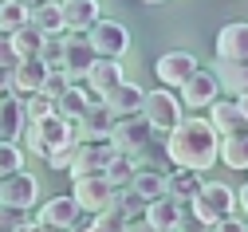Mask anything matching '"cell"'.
Segmentation results:
<instances>
[{
    "label": "cell",
    "mask_w": 248,
    "mask_h": 232,
    "mask_svg": "<svg viewBox=\"0 0 248 232\" xmlns=\"http://www.w3.org/2000/svg\"><path fill=\"white\" fill-rule=\"evenodd\" d=\"M217 130L205 118H181L170 134H166V157L177 165V170H197L205 173L217 161Z\"/></svg>",
    "instance_id": "6da1fadb"
},
{
    "label": "cell",
    "mask_w": 248,
    "mask_h": 232,
    "mask_svg": "<svg viewBox=\"0 0 248 232\" xmlns=\"http://www.w3.org/2000/svg\"><path fill=\"white\" fill-rule=\"evenodd\" d=\"M189 205H193V220H197L201 228H213L217 220H225V217L232 213L236 197H232V189L221 185V181H201V189L189 197Z\"/></svg>",
    "instance_id": "7a4b0ae2"
},
{
    "label": "cell",
    "mask_w": 248,
    "mask_h": 232,
    "mask_svg": "<svg viewBox=\"0 0 248 232\" xmlns=\"http://www.w3.org/2000/svg\"><path fill=\"white\" fill-rule=\"evenodd\" d=\"M20 138L28 142V150L40 154V157H47L55 146H63V142H75V138H71V122H67V118H59V114H47V118L28 122Z\"/></svg>",
    "instance_id": "3957f363"
},
{
    "label": "cell",
    "mask_w": 248,
    "mask_h": 232,
    "mask_svg": "<svg viewBox=\"0 0 248 232\" xmlns=\"http://www.w3.org/2000/svg\"><path fill=\"white\" fill-rule=\"evenodd\" d=\"M138 114L146 118L150 130H162V134H170V130L185 118V110H181V103L173 98V91H146Z\"/></svg>",
    "instance_id": "277c9868"
},
{
    "label": "cell",
    "mask_w": 248,
    "mask_h": 232,
    "mask_svg": "<svg viewBox=\"0 0 248 232\" xmlns=\"http://www.w3.org/2000/svg\"><path fill=\"white\" fill-rule=\"evenodd\" d=\"M87 44H91V51H95L99 59H122L126 55V47H130V31L122 28V24H114V20H95L87 31Z\"/></svg>",
    "instance_id": "5b68a950"
},
{
    "label": "cell",
    "mask_w": 248,
    "mask_h": 232,
    "mask_svg": "<svg viewBox=\"0 0 248 232\" xmlns=\"http://www.w3.org/2000/svg\"><path fill=\"white\" fill-rule=\"evenodd\" d=\"M110 193H114V185H110L103 173H83V177H71V201L79 205V213L99 217V213L110 205Z\"/></svg>",
    "instance_id": "8992f818"
},
{
    "label": "cell",
    "mask_w": 248,
    "mask_h": 232,
    "mask_svg": "<svg viewBox=\"0 0 248 232\" xmlns=\"http://www.w3.org/2000/svg\"><path fill=\"white\" fill-rule=\"evenodd\" d=\"M36 201H40V181H36L32 173L16 170V173H4V177H0V205H4V209L24 213V209H32Z\"/></svg>",
    "instance_id": "52a82bcc"
},
{
    "label": "cell",
    "mask_w": 248,
    "mask_h": 232,
    "mask_svg": "<svg viewBox=\"0 0 248 232\" xmlns=\"http://www.w3.org/2000/svg\"><path fill=\"white\" fill-rule=\"evenodd\" d=\"M150 134L154 130L146 126V118H114V126H110V150L114 154H138V150H146V142H150Z\"/></svg>",
    "instance_id": "ba28073f"
},
{
    "label": "cell",
    "mask_w": 248,
    "mask_h": 232,
    "mask_svg": "<svg viewBox=\"0 0 248 232\" xmlns=\"http://www.w3.org/2000/svg\"><path fill=\"white\" fill-rule=\"evenodd\" d=\"M110 126H114L110 110H107L103 103H95V107H87V114H83L79 122H71V138L83 142V146H99V142L110 138Z\"/></svg>",
    "instance_id": "9c48e42d"
},
{
    "label": "cell",
    "mask_w": 248,
    "mask_h": 232,
    "mask_svg": "<svg viewBox=\"0 0 248 232\" xmlns=\"http://www.w3.org/2000/svg\"><path fill=\"white\" fill-rule=\"evenodd\" d=\"M213 130H217V138H225V134H236V130H244L248 122V110H244V98H217V103H209V118H205Z\"/></svg>",
    "instance_id": "30bf717a"
},
{
    "label": "cell",
    "mask_w": 248,
    "mask_h": 232,
    "mask_svg": "<svg viewBox=\"0 0 248 232\" xmlns=\"http://www.w3.org/2000/svg\"><path fill=\"white\" fill-rule=\"evenodd\" d=\"M217 94H221V87H217V79H213V71H193L189 79L181 83V98L177 103L181 107H193V110H205L209 103H217Z\"/></svg>",
    "instance_id": "8fae6325"
},
{
    "label": "cell",
    "mask_w": 248,
    "mask_h": 232,
    "mask_svg": "<svg viewBox=\"0 0 248 232\" xmlns=\"http://www.w3.org/2000/svg\"><path fill=\"white\" fill-rule=\"evenodd\" d=\"M91 63H95V51H91L87 36L83 31H63V59H59V67H63L71 79H83Z\"/></svg>",
    "instance_id": "7c38bea8"
},
{
    "label": "cell",
    "mask_w": 248,
    "mask_h": 232,
    "mask_svg": "<svg viewBox=\"0 0 248 232\" xmlns=\"http://www.w3.org/2000/svg\"><path fill=\"white\" fill-rule=\"evenodd\" d=\"M44 75H47V63L44 59H20L16 67L8 71V94H16V98L36 94L40 83H44Z\"/></svg>",
    "instance_id": "4fadbf2b"
},
{
    "label": "cell",
    "mask_w": 248,
    "mask_h": 232,
    "mask_svg": "<svg viewBox=\"0 0 248 232\" xmlns=\"http://www.w3.org/2000/svg\"><path fill=\"white\" fill-rule=\"evenodd\" d=\"M217 59L248 63V24L244 20H232V24L221 28V36H217Z\"/></svg>",
    "instance_id": "5bb4252c"
},
{
    "label": "cell",
    "mask_w": 248,
    "mask_h": 232,
    "mask_svg": "<svg viewBox=\"0 0 248 232\" xmlns=\"http://www.w3.org/2000/svg\"><path fill=\"white\" fill-rule=\"evenodd\" d=\"M193 71H197V59L189 51H166L158 63H154V75L162 79V87H181Z\"/></svg>",
    "instance_id": "9a60e30c"
},
{
    "label": "cell",
    "mask_w": 248,
    "mask_h": 232,
    "mask_svg": "<svg viewBox=\"0 0 248 232\" xmlns=\"http://www.w3.org/2000/svg\"><path fill=\"white\" fill-rule=\"evenodd\" d=\"M36 220L44 228H55V232H71L79 224V205L71 201V197H51V201L36 213Z\"/></svg>",
    "instance_id": "2e32d148"
},
{
    "label": "cell",
    "mask_w": 248,
    "mask_h": 232,
    "mask_svg": "<svg viewBox=\"0 0 248 232\" xmlns=\"http://www.w3.org/2000/svg\"><path fill=\"white\" fill-rule=\"evenodd\" d=\"M103 107L110 110V118H130V114H138V110H142V87H134V83L122 79L118 87H110V91L103 94Z\"/></svg>",
    "instance_id": "e0dca14e"
},
{
    "label": "cell",
    "mask_w": 248,
    "mask_h": 232,
    "mask_svg": "<svg viewBox=\"0 0 248 232\" xmlns=\"http://www.w3.org/2000/svg\"><path fill=\"white\" fill-rule=\"evenodd\" d=\"M107 161H110V146H107V142H99V146H83V142H75V154H71L67 173H71V177L103 173V170H107Z\"/></svg>",
    "instance_id": "ac0fdd59"
},
{
    "label": "cell",
    "mask_w": 248,
    "mask_h": 232,
    "mask_svg": "<svg viewBox=\"0 0 248 232\" xmlns=\"http://www.w3.org/2000/svg\"><path fill=\"white\" fill-rule=\"evenodd\" d=\"M24 126H28L24 98H16V94L4 91V94H0V142H20Z\"/></svg>",
    "instance_id": "d6986e66"
},
{
    "label": "cell",
    "mask_w": 248,
    "mask_h": 232,
    "mask_svg": "<svg viewBox=\"0 0 248 232\" xmlns=\"http://www.w3.org/2000/svg\"><path fill=\"white\" fill-rule=\"evenodd\" d=\"M83 79H87V87H91V91L103 98L110 87H118L122 79H126V71H122V59H99V55H95V63L87 67V75H83Z\"/></svg>",
    "instance_id": "ffe728a7"
},
{
    "label": "cell",
    "mask_w": 248,
    "mask_h": 232,
    "mask_svg": "<svg viewBox=\"0 0 248 232\" xmlns=\"http://www.w3.org/2000/svg\"><path fill=\"white\" fill-rule=\"evenodd\" d=\"M142 217H146V224H150L154 232H177V228H181V205L173 201L170 193L158 197V201H150Z\"/></svg>",
    "instance_id": "44dd1931"
},
{
    "label": "cell",
    "mask_w": 248,
    "mask_h": 232,
    "mask_svg": "<svg viewBox=\"0 0 248 232\" xmlns=\"http://www.w3.org/2000/svg\"><path fill=\"white\" fill-rule=\"evenodd\" d=\"M63 12V31H87L99 20V0H59Z\"/></svg>",
    "instance_id": "7402d4cb"
},
{
    "label": "cell",
    "mask_w": 248,
    "mask_h": 232,
    "mask_svg": "<svg viewBox=\"0 0 248 232\" xmlns=\"http://www.w3.org/2000/svg\"><path fill=\"white\" fill-rule=\"evenodd\" d=\"M213 79H217L221 91H232V98H244L248 94V63H225V59H217Z\"/></svg>",
    "instance_id": "603a6c76"
},
{
    "label": "cell",
    "mask_w": 248,
    "mask_h": 232,
    "mask_svg": "<svg viewBox=\"0 0 248 232\" xmlns=\"http://www.w3.org/2000/svg\"><path fill=\"white\" fill-rule=\"evenodd\" d=\"M28 24L40 28L44 36H63V12H59V0H40V4L28 8Z\"/></svg>",
    "instance_id": "cb8c5ba5"
},
{
    "label": "cell",
    "mask_w": 248,
    "mask_h": 232,
    "mask_svg": "<svg viewBox=\"0 0 248 232\" xmlns=\"http://www.w3.org/2000/svg\"><path fill=\"white\" fill-rule=\"evenodd\" d=\"M217 161H225L229 170H244L248 165V134L236 130V134H225L217 142Z\"/></svg>",
    "instance_id": "d4e9b609"
},
{
    "label": "cell",
    "mask_w": 248,
    "mask_h": 232,
    "mask_svg": "<svg viewBox=\"0 0 248 232\" xmlns=\"http://www.w3.org/2000/svg\"><path fill=\"white\" fill-rule=\"evenodd\" d=\"M134 173H138V157H134V154H114V150H110V161H107L103 177H107L114 189H126V185L134 181Z\"/></svg>",
    "instance_id": "484cf974"
},
{
    "label": "cell",
    "mask_w": 248,
    "mask_h": 232,
    "mask_svg": "<svg viewBox=\"0 0 248 232\" xmlns=\"http://www.w3.org/2000/svg\"><path fill=\"white\" fill-rule=\"evenodd\" d=\"M122 224H130V220H138L142 213H146V201H142V197L134 193V189H114L110 193V205H107Z\"/></svg>",
    "instance_id": "4316f807"
},
{
    "label": "cell",
    "mask_w": 248,
    "mask_h": 232,
    "mask_svg": "<svg viewBox=\"0 0 248 232\" xmlns=\"http://www.w3.org/2000/svg\"><path fill=\"white\" fill-rule=\"evenodd\" d=\"M201 181H205V173H197V170H177V165H173V173L166 177V193L173 197V201H189V197L201 189Z\"/></svg>",
    "instance_id": "83f0119b"
},
{
    "label": "cell",
    "mask_w": 248,
    "mask_h": 232,
    "mask_svg": "<svg viewBox=\"0 0 248 232\" xmlns=\"http://www.w3.org/2000/svg\"><path fill=\"white\" fill-rule=\"evenodd\" d=\"M8 40H12L16 59H40V47H44V31H40V28H32V24H20Z\"/></svg>",
    "instance_id": "f1b7e54d"
},
{
    "label": "cell",
    "mask_w": 248,
    "mask_h": 232,
    "mask_svg": "<svg viewBox=\"0 0 248 232\" xmlns=\"http://www.w3.org/2000/svg\"><path fill=\"white\" fill-rule=\"evenodd\" d=\"M87 107H91V98H87V91L75 87V83L55 98V114H59V118H67V122H79V118L87 114Z\"/></svg>",
    "instance_id": "f546056e"
},
{
    "label": "cell",
    "mask_w": 248,
    "mask_h": 232,
    "mask_svg": "<svg viewBox=\"0 0 248 232\" xmlns=\"http://www.w3.org/2000/svg\"><path fill=\"white\" fill-rule=\"evenodd\" d=\"M126 189H134L142 201L150 205V201H158V197H166V173H158V170H142V165H138V173H134V181H130Z\"/></svg>",
    "instance_id": "4dcf8cb0"
},
{
    "label": "cell",
    "mask_w": 248,
    "mask_h": 232,
    "mask_svg": "<svg viewBox=\"0 0 248 232\" xmlns=\"http://www.w3.org/2000/svg\"><path fill=\"white\" fill-rule=\"evenodd\" d=\"M20 24H28V4H20V0H0V31L12 36Z\"/></svg>",
    "instance_id": "1f68e13d"
},
{
    "label": "cell",
    "mask_w": 248,
    "mask_h": 232,
    "mask_svg": "<svg viewBox=\"0 0 248 232\" xmlns=\"http://www.w3.org/2000/svg\"><path fill=\"white\" fill-rule=\"evenodd\" d=\"M75 79L63 71V67H47V75H44V83H40V94H47V98H59L67 87H71Z\"/></svg>",
    "instance_id": "d6a6232c"
},
{
    "label": "cell",
    "mask_w": 248,
    "mask_h": 232,
    "mask_svg": "<svg viewBox=\"0 0 248 232\" xmlns=\"http://www.w3.org/2000/svg\"><path fill=\"white\" fill-rule=\"evenodd\" d=\"M24 114H28V122H36V118H47V114H55V98H47V94H28L24 98Z\"/></svg>",
    "instance_id": "836d02e7"
},
{
    "label": "cell",
    "mask_w": 248,
    "mask_h": 232,
    "mask_svg": "<svg viewBox=\"0 0 248 232\" xmlns=\"http://www.w3.org/2000/svg\"><path fill=\"white\" fill-rule=\"evenodd\" d=\"M16 170H24V150L16 142H0V177L16 173Z\"/></svg>",
    "instance_id": "e575fe53"
},
{
    "label": "cell",
    "mask_w": 248,
    "mask_h": 232,
    "mask_svg": "<svg viewBox=\"0 0 248 232\" xmlns=\"http://www.w3.org/2000/svg\"><path fill=\"white\" fill-rule=\"evenodd\" d=\"M40 59L47 63V67H59V59H63V36H44Z\"/></svg>",
    "instance_id": "d590c367"
},
{
    "label": "cell",
    "mask_w": 248,
    "mask_h": 232,
    "mask_svg": "<svg viewBox=\"0 0 248 232\" xmlns=\"http://www.w3.org/2000/svg\"><path fill=\"white\" fill-rule=\"evenodd\" d=\"M71 154H75V142H63V146H55L44 161H47V170H67V165H71Z\"/></svg>",
    "instance_id": "8d00e7d4"
},
{
    "label": "cell",
    "mask_w": 248,
    "mask_h": 232,
    "mask_svg": "<svg viewBox=\"0 0 248 232\" xmlns=\"http://www.w3.org/2000/svg\"><path fill=\"white\" fill-rule=\"evenodd\" d=\"M16 63H20V59H16V51H12V40L0 31V71H12Z\"/></svg>",
    "instance_id": "74e56055"
},
{
    "label": "cell",
    "mask_w": 248,
    "mask_h": 232,
    "mask_svg": "<svg viewBox=\"0 0 248 232\" xmlns=\"http://www.w3.org/2000/svg\"><path fill=\"white\" fill-rule=\"evenodd\" d=\"M209 232H248V228H244V220H240V217H225V220H217Z\"/></svg>",
    "instance_id": "f35d334b"
},
{
    "label": "cell",
    "mask_w": 248,
    "mask_h": 232,
    "mask_svg": "<svg viewBox=\"0 0 248 232\" xmlns=\"http://www.w3.org/2000/svg\"><path fill=\"white\" fill-rule=\"evenodd\" d=\"M12 232H55V228H44L40 220H28V217H24V220H20V224H16Z\"/></svg>",
    "instance_id": "ab89813d"
},
{
    "label": "cell",
    "mask_w": 248,
    "mask_h": 232,
    "mask_svg": "<svg viewBox=\"0 0 248 232\" xmlns=\"http://www.w3.org/2000/svg\"><path fill=\"white\" fill-rule=\"evenodd\" d=\"M75 232H110L103 220H91V224H83V228H75Z\"/></svg>",
    "instance_id": "60d3db41"
},
{
    "label": "cell",
    "mask_w": 248,
    "mask_h": 232,
    "mask_svg": "<svg viewBox=\"0 0 248 232\" xmlns=\"http://www.w3.org/2000/svg\"><path fill=\"white\" fill-rule=\"evenodd\" d=\"M8 91V71H0V94Z\"/></svg>",
    "instance_id": "b9f144b4"
},
{
    "label": "cell",
    "mask_w": 248,
    "mask_h": 232,
    "mask_svg": "<svg viewBox=\"0 0 248 232\" xmlns=\"http://www.w3.org/2000/svg\"><path fill=\"white\" fill-rule=\"evenodd\" d=\"M20 4H28V8H32V4H40V0H20Z\"/></svg>",
    "instance_id": "7bdbcfd3"
},
{
    "label": "cell",
    "mask_w": 248,
    "mask_h": 232,
    "mask_svg": "<svg viewBox=\"0 0 248 232\" xmlns=\"http://www.w3.org/2000/svg\"><path fill=\"white\" fill-rule=\"evenodd\" d=\"M142 4H162V0H142Z\"/></svg>",
    "instance_id": "ee69618b"
}]
</instances>
